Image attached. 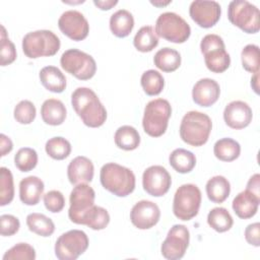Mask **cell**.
<instances>
[{
	"instance_id": "6da1fadb",
	"label": "cell",
	"mask_w": 260,
	"mask_h": 260,
	"mask_svg": "<svg viewBox=\"0 0 260 260\" xmlns=\"http://www.w3.org/2000/svg\"><path fill=\"white\" fill-rule=\"evenodd\" d=\"M71 105L87 127H101L107 120L106 108L96 93L88 87H77L71 94Z\"/></svg>"
},
{
	"instance_id": "7a4b0ae2",
	"label": "cell",
	"mask_w": 260,
	"mask_h": 260,
	"mask_svg": "<svg viewBox=\"0 0 260 260\" xmlns=\"http://www.w3.org/2000/svg\"><path fill=\"white\" fill-rule=\"evenodd\" d=\"M102 186L118 197H126L135 189L134 173L119 164L108 162L100 172Z\"/></svg>"
},
{
	"instance_id": "3957f363",
	"label": "cell",
	"mask_w": 260,
	"mask_h": 260,
	"mask_svg": "<svg viewBox=\"0 0 260 260\" xmlns=\"http://www.w3.org/2000/svg\"><path fill=\"white\" fill-rule=\"evenodd\" d=\"M212 128V122L208 115L190 111L186 113L180 124V137L191 146H201L209 138Z\"/></svg>"
},
{
	"instance_id": "277c9868",
	"label": "cell",
	"mask_w": 260,
	"mask_h": 260,
	"mask_svg": "<svg viewBox=\"0 0 260 260\" xmlns=\"http://www.w3.org/2000/svg\"><path fill=\"white\" fill-rule=\"evenodd\" d=\"M60 46V39L49 29L27 32L22 39V51L29 59L54 56Z\"/></svg>"
},
{
	"instance_id": "5b68a950",
	"label": "cell",
	"mask_w": 260,
	"mask_h": 260,
	"mask_svg": "<svg viewBox=\"0 0 260 260\" xmlns=\"http://www.w3.org/2000/svg\"><path fill=\"white\" fill-rule=\"evenodd\" d=\"M171 114L172 107L167 100L155 99L148 102L142 118L144 132L151 137H159L165 134Z\"/></svg>"
},
{
	"instance_id": "8992f818",
	"label": "cell",
	"mask_w": 260,
	"mask_h": 260,
	"mask_svg": "<svg viewBox=\"0 0 260 260\" xmlns=\"http://www.w3.org/2000/svg\"><path fill=\"white\" fill-rule=\"evenodd\" d=\"M200 50L204 56L205 65L211 72L221 73L230 67L231 57L225 51L222 38L218 35L204 36L200 43Z\"/></svg>"
},
{
	"instance_id": "52a82bcc",
	"label": "cell",
	"mask_w": 260,
	"mask_h": 260,
	"mask_svg": "<svg viewBox=\"0 0 260 260\" xmlns=\"http://www.w3.org/2000/svg\"><path fill=\"white\" fill-rule=\"evenodd\" d=\"M229 20L247 34H256L260 29V11L247 0L231 1L228 7Z\"/></svg>"
},
{
	"instance_id": "ba28073f",
	"label": "cell",
	"mask_w": 260,
	"mask_h": 260,
	"mask_svg": "<svg viewBox=\"0 0 260 260\" xmlns=\"http://www.w3.org/2000/svg\"><path fill=\"white\" fill-rule=\"evenodd\" d=\"M201 191L194 184H184L180 186L173 201V212L181 220H190L198 214L201 204Z\"/></svg>"
},
{
	"instance_id": "9c48e42d",
	"label": "cell",
	"mask_w": 260,
	"mask_h": 260,
	"mask_svg": "<svg viewBox=\"0 0 260 260\" xmlns=\"http://www.w3.org/2000/svg\"><path fill=\"white\" fill-rule=\"evenodd\" d=\"M155 32L171 43H185L190 35L191 27L188 22L175 12H164L155 21Z\"/></svg>"
},
{
	"instance_id": "30bf717a",
	"label": "cell",
	"mask_w": 260,
	"mask_h": 260,
	"mask_svg": "<svg viewBox=\"0 0 260 260\" xmlns=\"http://www.w3.org/2000/svg\"><path fill=\"white\" fill-rule=\"evenodd\" d=\"M61 67L79 80H88L96 72L95 60L89 54L78 49L65 51L60 58Z\"/></svg>"
},
{
	"instance_id": "8fae6325",
	"label": "cell",
	"mask_w": 260,
	"mask_h": 260,
	"mask_svg": "<svg viewBox=\"0 0 260 260\" xmlns=\"http://www.w3.org/2000/svg\"><path fill=\"white\" fill-rule=\"evenodd\" d=\"M88 237L80 230L62 234L55 243V255L59 260H75L88 248Z\"/></svg>"
},
{
	"instance_id": "7c38bea8",
	"label": "cell",
	"mask_w": 260,
	"mask_h": 260,
	"mask_svg": "<svg viewBox=\"0 0 260 260\" xmlns=\"http://www.w3.org/2000/svg\"><path fill=\"white\" fill-rule=\"evenodd\" d=\"M95 192L87 184L81 183L75 185L69 197L70 206L68 216L76 224H80L82 216L94 205Z\"/></svg>"
},
{
	"instance_id": "4fadbf2b",
	"label": "cell",
	"mask_w": 260,
	"mask_h": 260,
	"mask_svg": "<svg viewBox=\"0 0 260 260\" xmlns=\"http://www.w3.org/2000/svg\"><path fill=\"white\" fill-rule=\"evenodd\" d=\"M190 233L184 224H174L161 244V255L168 260L183 258L189 246Z\"/></svg>"
},
{
	"instance_id": "5bb4252c",
	"label": "cell",
	"mask_w": 260,
	"mask_h": 260,
	"mask_svg": "<svg viewBox=\"0 0 260 260\" xmlns=\"http://www.w3.org/2000/svg\"><path fill=\"white\" fill-rule=\"evenodd\" d=\"M172 185L170 173L162 166L148 167L142 175V186L146 193L153 197L164 196Z\"/></svg>"
},
{
	"instance_id": "9a60e30c",
	"label": "cell",
	"mask_w": 260,
	"mask_h": 260,
	"mask_svg": "<svg viewBox=\"0 0 260 260\" xmlns=\"http://www.w3.org/2000/svg\"><path fill=\"white\" fill-rule=\"evenodd\" d=\"M60 30L73 41L84 40L89 32V24L84 15L77 10H67L58 19Z\"/></svg>"
},
{
	"instance_id": "2e32d148",
	"label": "cell",
	"mask_w": 260,
	"mask_h": 260,
	"mask_svg": "<svg viewBox=\"0 0 260 260\" xmlns=\"http://www.w3.org/2000/svg\"><path fill=\"white\" fill-rule=\"evenodd\" d=\"M221 8L216 1L195 0L190 4L189 14L192 20L200 27H212L219 20Z\"/></svg>"
},
{
	"instance_id": "e0dca14e",
	"label": "cell",
	"mask_w": 260,
	"mask_h": 260,
	"mask_svg": "<svg viewBox=\"0 0 260 260\" xmlns=\"http://www.w3.org/2000/svg\"><path fill=\"white\" fill-rule=\"evenodd\" d=\"M159 217V207L149 200L138 201L130 211V220L139 230H148L154 226L158 222Z\"/></svg>"
},
{
	"instance_id": "ac0fdd59",
	"label": "cell",
	"mask_w": 260,
	"mask_h": 260,
	"mask_svg": "<svg viewBox=\"0 0 260 260\" xmlns=\"http://www.w3.org/2000/svg\"><path fill=\"white\" fill-rule=\"evenodd\" d=\"M253 118L252 109L243 101H233L226 105L223 111L225 124L233 129H243L247 127Z\"/></svg>"
},
{
	"instance_id": "d6986e66",
	"label": "cell",
	"mask_w": 260,
	"mask_h": 260,
	"mask_svg": "<svg viewBox=\"0 0 260 260\" xmlns=\"http://www.w3.org/2000/svg\"><path fill=\"white\" fill-rule=\"evenodd\" d=\"M220 94L219 84L211 78L198 80L192 89V99L200 107H210L215 104Z\"/></svg>"
},
{
	"instance_id": "ffe728a7",
	"label": "cell",
	"mask_w": 260,
	"mask_h": 260,
	"mask_svg": "<svg viewBox=\"0 0 260 260\" xmlns=\"http://www.w3.org/2000/svg\"><path fill=\"white\" fill-rule=\"evenodd\" d=\"M93 173L94 167L92 161L83 155L74 157L67 167V177L72 185L91 182Z\"/></svg>"
},
{
	"instance_id": "44dd1931",
	"label": "cell",
	"mask_w": 260,
	"mask_h": 260,
	"mask_svg": "<svg viewBox=\"0 0 260 260\" xmlns=\"http://www.w3.org/2000/svg\"><path fill=\"white\" fill-rule=\"evenodd\" d=\"M44 182L37 176L23 178L19 183V198L25 205H37L44 193Z\"/></svg>"
},
{
	"instance_id": "7402d4cb",
	"label": "cell",
	"mask_w": 260,
	"mask_h": 260,
	"mask_svg": "<svg viewBox=\"0 0 260 260\" xmlns=\"http://www.w3.org/2000/svg\"><path fill=\"white\" fill-rule=\"evenodd\" d=\"M260 203V198L253 195L248 190L240 192L233 200V209L238 217L248 219L253 217L257 211Z\"/></svg>"
},
{
	"instance_id": "603a6c76",
	"label": "cell",
	"mask_w": 260,
	"mask_h": 260,
	"mask_svg": "<svg viewBox=\"0 0 260 260\" xmlns=\"http://www.w3.org/2000/svg\"><path fill=\"white\" fill-rule=\"evenodd\" d=\"M67 111L64 104L57 99L46 100L41 107L43 121L51 126L61 125L66 119Z\"/></svg>"
},
{
	"instance_id": "cb8c5ba5",
	"label": "cell",
	"mask_w": 260,
	"mask_h": 260,
	"mask_svg": "<svg viewBox=\"0 0 260 260\" xmlns=\"http://www.w3.org/2000/svg\"><path fill=\"white\" fill-rule=\"evenodd\" d=\"M39 77L43 86L52 92L60 93L66 88V77L55 66H45L42 68Z\"/></svg>"
},
{
	"instance_id": "d4e9b609",
	"label": "cell",
	"mask_w": 260,
	"mask_h": 260,
	"mask_svg": "<svg viewBox=\"0 0 260 260\" xmlns=\"http://www.w3.org/2000/svg\"><path fill=\"white\" fill-rule=\"evenodd\" d=\"M134 27L133 15L126 9H119L110 17V29L118 38L129 36Z\"/></svg>"
},
{
	"instance_id": "484cf974",
	"label": "cell",
	"mask_w": 260,
	"mask_h": 260,
	"mask_svg": "<svg viewBox=\"0 0 260 260\" xmlns=\"http://www.w3.org/2000/svg\"><path fill=\"white\" fill-rule=\"evenodd\" d=\"M208 199L214 203H222L231 193V184L223 176H214L205 186Z\"/></svg>"
},
{
	"instance_id": "4316f807",
	"label": "cell",
	"mask_w": 260,
	"mask_h": 260,
	"mask_svg": "<svg viewBox=\"0 0 260 260\" xmlns=\"http://www.w3.org/2000/svg\"><path fill=\"white\" fill-rule=\"evenodd\" d=\"M153 62L159 70L164 72H173L181 65V55L177 50L165 47L155 53Z\"/></svg>"
},
{
	"instance_id": "83f0119b",
	"label": "cell",
	"mask_w": 260,
	"mask_h": 260,
	"mask_svg": "<svg viewBox=\"0 0 260 260\" xmlns=\"http://www.w3.org/2000/svg\"><path fill=\"white\" fill-rule=\"evenodd\" d=\"M171 167L180 174L190 173L196 165V156L190 150L177 148L173 150L169 156Z\"/></svg>"
},
{
	"instance_id": "f1b7e54d",
	"label": "cell",
	"mask_w": 260,
	"mask_h": 260,
	"mask_svg": "<svg viewBox=\"0 0 260 260\" xmlns=\"http://www.w3.org/2000/svg\"><path fill=\"white\" fill-rule=\"evenodd\" d=\"M114 140L119 148L123 150H134L140 144V135L134 127L124 125L116 130Z\"/></svg>"
},
{
	"instance_id": "f546056e",
	"label": "cell",
	"mask_w": 260,
	"mask_h": 260,
	"mask_svg": "<svg viewBox=\"0 0 260 260\" xmlns=\"http://www.w3.org/2000/svg\"><path fill=\"white\" fill-rule=\"evenodd\" d=\"M213 153L221 161H233L240 156L241 146L233 138L224 137L214 143Z\"/></svg>"
},
{
	"instance_id": "4dcf8cb0",
	"label": "cell",
	"mask_w": 260,
	"mask_h": 260,
	"mask_svg": "<svg viewBox=\"0 0 260 260\" xmlns=\"http://www.w3.org/2000/svg\"><path fill=\"white\" fill-rule=\"evenodd\" d=\"M26 225L30 232L41 237H50L55 232L53 220L43 213H29L26 216Z\"/></svg>"
},
{
	"instance_id": "1f68e13d",
	"label": "cell",
	"mask_w": 260,
	"mask_h": 260,
	"mask_svg": "<svg viewBox=\"0 0 260 260\" xmlns=\"http://www.w3.org/2000/svg\"><path fill=\"white\" fill-rule=\"evenodd\" d=\"M134 47L142 53L152 51L158 45V37L151 25H144L139 28L133 40Z\"/></svg>"
},
{
	"instance_id": "d6a6232c",
	"label": "cell",
	"mask_w": 260,
	"mask_h": 260,
	"mask_svg": "<svg viewBox=\"0 0 260 260\" xmlns=\"http://www.w3.org/2000/svg\"><path fill=\"white\" fill-rule=\"evenodd\" d=\"M207 223L217 233H224L231 230L234 219L224 207H214L207 214Z\"/></svg>"
},
{
	"instance_id": "836d02e7",
	"label": "cell",
	"mask_w": 260,
	"mask_h": 260,
	"mask_svg": "<svg viewBox=\"0 0 260 260\" xmlns=\"http://www.w3.org/2000/svg\"><path fill=\"white\" fill-rule=\"evenodd\" d=\"M110 222V214L104 207L93 205L83 216L80 224L87 225L91 230L101 231L107 228Z\"/></svg>"
},
{
	"instance_id": "e575fe53",
	"label": "cell",
	"mask_w": 260,
	"mask_h": 260,
	"mask_svg": "<svg viewBox=\"0 0 260 260\" xmlns=\"http://www.w3.org/2000/svg\"><path fill=\"white\" fill-rule=\"evenodd\" d=\"M140 83L147 95H157L164 89L165 79L158 71L149 69L142 73Z\"/></svg>"
},
{
	"instance_id": "d590c367",
	"label": "cell",
	"mask_w": 260,
	"mask_h": 260,
	"mask_svg": "<svg viewBox=\"0 0 260 260\" xmlns=\"http://www.w3.org/2000/svg\"><path fill=\"white\" fill-rule=\"evenodd\" d=\"M47 154L53 159L62 160L69 156L71 152L70 142L61 136H56L50 138L45 145Z\"/></svg>"
},
{
	"instance_id": "8d00e7d4",
	"label": "cell",
	"mask_w": 260,
	"mask_h": 260,
	"mask_svg": "<svg viewBox=\"0 0 260 260\" xmlns=\"http://www.w3.org/2000/svg\"><path fill=\"white\" fill-rule=\"evenodd\" d=\"M14 197L13 176L5 167L0 169V205L5 206L9 204Z\"/></svg>"
},
{
	"instance_id": "74e56055",
	"label": "cell",
	"mask_w": 260,
	"mask_h": 260,
	"mask_svg": "<svg viewBox=\"0 0 260 260\" xmlns=\"http://www.w3.org/2000/svg\"><path fill=\"white\" fill-rule=\"evenodd\" d=\"M38 164V153L34 148L21 147L14 155V165L20 172H29Z\"/></svg>"
},
{
	"instance_id": "f35d334b",
	"label": "cell",
	"mask_w": 260,
	"mask_h": 260,
	"mask_svg": "<svg viewBox=\"0 0 260 260\" xmlns=\"http://www.w3.org/2000/svg\"><path fill=\"white\" fill-rule=\"evenodd\" d=\"M243 68L251 73L259 72L260 65V55L259 47L254 44H249L244 47L241 53Z\"/></svg>"
},
{
	"instance_id": "ab89813d",
	"label": "cell",
	"mask_w": 260,
	"mask_h": 260,
	"mask_svg": "<svg viewBox=\"0 0 260 260\" xmlns=\"http://www.w3.org/2000/svg\"><path fill=\"white\" fill-rule=\"evenodd\" d=\"M37 115V110L35 105L27 100L20 101L14 108L13 116L16 122L19 124L27 125L30 124Z\"/></svg>"
},
{
	"instance_id": "60d3db41",
	"label": "cell",
	"mask_w": 260,
	"mask_h": 260,
	"mask_svg": "<svg viewBox=\"0 0 260 260\" xmlns=\"http://www.w3.org/2000/svg\"><path fill=\"white\" fill-rule=\"evenodd\" d=\"M35 260L36 251L27 243H18L7 250L3 255V260Z\"/></svg>"
},
{
	"instance_id": "b9f144b4",
	"label": "cell",
	"mask_w": 260,
	"mask_h": 260,
	"mask_svg": "<svg viewBox=\"0 0 260 260\" xmlns=\"http://www.w3.org/2000/svg\"><path fill=\"white\" fill-rule=\"evenodd\" d=\"M1 66H6L14 62L16 59V50L14 44L9 40L6 35L5 27L1 25Z\"/></svg>"
},
{
	"instance_id": "7bdbcfd3",
	"label": "cell",
	"mask_w": 260,
	"mask_h": 260,
	"mask_svg": "<svg viewBox=\"0 0 260 260\" xmlns=\"http://www.w3.org/2000/svg\"><path fill=\"white\" fill-rule=\"evenodd\" d=\"M44 204L49 211L60 212L65 206L64 195L58 190H51L44 195Z\"/></svg>"
},
{
	"instance_id": "ee69618b",
	"label": "cell",
	"mask_w": 260,
	"mask_h": 260,
	"mask_svg": "<svg viewBox=\"0 0 260 260\" xmlns=\"http://www.w3.org/2000/svg\"><path fill=\"white\" fill-rule=\"evenodd\" d=\"M1 236L10 237L16 234L20 228L19 219L12 214H2L0 216Z\"/></svg>"
},
{
	"instance_id": "f6af8a7d",
	"label": "cell",
	"mask_w": 260,
	"mask_h": 260,
	"mask_svg": "<svg viewBox=\"0 0 260 260\" xmlns=\"http://www.w3.org/2000/svg\"><path fill=\"white\" fill-rule=\"evenodd\" d=\"M245 239L248 244L255 247L260 246V223L254 222L247 225L245 229Z\"/></svg>"
},
{
	"instance_id": "bcb514c9",
	"label": "cell",
	"mask_w": 260,
	"mask_h": 260,
	"mask_svg": "<svg viewBox=\"0 0 260 260\" xmlns=\"http://www.w3.org/2000/svg\"><path fill=\"white\" fill-rule=\"evenodd\" d=\"M246 190L251 192L256 197L260 198V175L259 174H254L249 179Z\"/></svg>"
},
{
	"instance_id": "7dc6e473",
	"label": "cell",
	"mask_w": 260,
	"mask_h": 260,
	"mask_svg": "<svg viewBox=\"0 0 260 260\" xmlns=\"http://www.w3.org/2000/svg\"><path fill=\"white\" fill-rule=\"evenodd\" d=\"M0 146H1V156L9 153L13 148V143L11 139L5 134L0 135Z\"/></svg>"
},
{
	"instance_id": "c3c4849f",
	"label": "cell",
	"mask_w": 260,
	"mask_h": 260,
	"mask_svg": "<svg viewBox=\"0 0 260 260\" xmlns=\"http://www.w3.org/2000/svg\"><path fill=\"white\" fill-rule=\"evenodd\" d=\"M93 4L101 10H110L118 4L117 0H93Z\"/></svg>"
},
{
	"instance_id": "681fc988",
	"label": "cell",
	"mask_w": 260,
	"mask_h": 260,
	"mask_svg": "<svg viewBox=\"0 0 260 260\" xmlns=\"http://www.w3.org/2000/svg\"><path fill=\"white\" fill-rule=\"evenodd\" d=\"M259 72H256V73H254V75L252 76V78H251V86H252V88H253V90L256 92V93H258L259 92V83H258V80H259V74H258Z\"/></svg>"
},
{
	"instance_id": "f907efd6",
	"label": "cell",
	"mask_w": 260,
	"mask_h": 260,
	"mask_svg": "<svg viewBox=\"0 0 260 260\" xmlns=\"http://www.w3.org/2000/svg\"><path fill=\"white\" fill-rule=\"evenodd\" d=\"M172 1H166V2H158V1H151V4H153L154 6H166L168 4H170Z\"/></svg>"
}]
</instances>
